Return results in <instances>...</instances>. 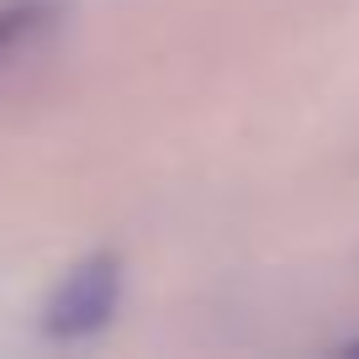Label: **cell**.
I'll return each mask as SVG.
<instances>
[{"label": "cell", "instance_id": "6da1fadb", "mask_svg": "<svg viewBox=\"0 0 359 359\" xmlns=\"http://www.w3.org/2000/svg\"><path fill=\"white\" fill-rule=\"evenodd\" d=\"M116 291H122L116 259H111V254L85 259V264H74L64 280H58V291L48 296L43 327H48L53 338H85V333H95V327L111 323Z\"/></svg>", "mask_w": 359, "mask_h": 359}, {"label": "cell", "instance_id": "7a4b0ae2", "mask_svg": "<svg viewBox=\"0 0 359 359\" xmlns=\"http://www.w3.org/2000/svg\"><path fill=\"white\" fill-rule=\"evenodd\" d=\"M37 22H43V11H37V6H27V0H16V6H0V53H6V48H16Z\"/></svg>", "mask_w": 359, "mask_h": 359}, {"label": "cell", "instance_id": "3957f363", "mask_svg": "<svg viewBox=\"0 0 359 359\" xmlns=\"http://www.w3.org/2000/svg\"><path fill=\"white\" fill-rule=\"evenodd\" d=\"M354 348H359V344H354Z\"/></svg>", "mask_w": 359, "mask_h": 359}]
</instances>
